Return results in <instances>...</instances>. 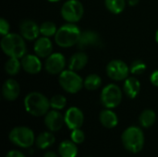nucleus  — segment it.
<instances>
[{
	"label": "nucleus",
	"mask_w": 158,
	"mask_h": 157,
	"mask_svg": "<svg viewBox=\"0 0 158 157\" xmlns=\"http://www.w3.org/2000/svg\"><path fill=\"white\" fill-rule=\"evenodd\" d=\"M20 93V87L17 81L13 79H7L2 86L3 97L7 101L16 100Z\"/></svg>",
	"instance_id": "f3484780"
},
{
	"label": "nucleus",
	"mask_w": 158,
	"mask_h": 157,
	"mask_svg": "<svg viewBox=\"0 0 158 157\" xmlns=\"http://www.w3.org/2000/svg\"><path fill=\"white\" fill-rule=\"evenodd\" d=\"M150 81L151 83L156 86V87H158V70H156L154 71L151 76H150Z\"/></svg>",
	"instance_id": "2f4dec72"
},
{
	"label": "nucleus",
	"mask_w": 158,
	"mask_h": 157,
	"mask_svg": "<svg viewBox=\"0 0 158 157\" xmlns=\"http://www.w3.org/2000/svg\"><path fill=\"white\" fill-rule=\"evenodd\" d=\"M100 100L106 108H115L118 106L122 101V91L117 84H107L101 92Z\"/></svg>",
	"instance_id": "0eeeda50"
},
{
	"label": "nucleus",
	"mask_w": 158,
	"mask_h": 157,
	"mask_svg": "<svg viewBox=\"0 0 158 157\" xmlns=\"http://www.w3.org/2000/svg\"><path fill=\"white\" fill-rule=\"evenodd\" d=\"M127 0H105L107 10L113 14H120L126 7Z\"/></svg>",
	"instance_id": "a878e982"
},
{
	"label": "nucleus",
	"mask_w": 158,
	"mask_h": 157,
	"mask_svg": "<svg viewBox=\"0 0 158 157\" xmlns=\"http://www.w3.org/2000/svg\"><path fill=\"white\" fill-rule=\"evenodd\" d=\"M88 63V56L83 52H78L72 55L69 60V68L74 71L81 70Z\"/></svg>",
	"instance_id": "6ab92c4d"
},
{
	"label": "nucleus",
	"mask_w": 158,
	"mask_h": 157,
	"mask_svg": "<svg viewBox=\"0 0 158 157\" xmlns=\"http://www.w3.org/2000/svg\"><path fill=\"white\" fill-rule=\"evenodd\" d=\"M156 120V114L154 110L152 109H145L143 110L139 118V121L140 124L143 127V128H150L152 127Z\"/></svg>",
	"instance_id": "5701e85b"
},
{
	"label": "nucleus",
	"mask_w": 158,
	"mask_h": 157,
	"mask_svg": "<svg viewBox=\"0 0 158 157\" xmlns=\"http://www.w3.org/2000/svg\"><path fill=\"white\" fill-rule=\"evenodd\" d=\"M81 31L75 23H66L62 25L55 35L56 43L63 48H69L78 43Z\"/></svg>",
	"instance_id": "7ed1b4c3"
},
{
	"label": "nucleus",
	"mask_w": 158,
	"mask_h": 157,
	"mask_svg": "<svg viewBox=\"0 0 158 157\" xmlns=\"http://www.w3.org/2000/svg\"><path fill=\"white\" fill-rule=\"evenodd\" d=\"M9 30H10V26L8 21L2 18L0 19V34L2 36H5L9 33Z\"/></svg>",
	"instance_id": "7c9ffc66"
},
{
	"label": "nucleus",
	"mask_w": 158,
	"mask_h": 157,
	"mask_svg": "<svg viewBox=\"0 0 158 157\" xmlns=\"http://www.w3.org/2000/svg\"><path fill=\"white\" fill-rule=\"evenodd\" d=\"M58 153L60 157H76L78 155L77 144L71 140L63 141L58 146Z\"/></svg>",
	"instance_id": "412c9836"
},
{
	"label": "nucleus",
	"mask_w": 158,
	"mask_h": 157,
	"mask_svg": "<svg viewBox=\"0 0 158 157\" xmlns=\"http://www.w3.org/2000/svg\"><path fill=\"white\" fill-rule=\"evenodd\" d=\"M60 13L64 20L67 22L76 23L83 17V5L79 0H67L62 5Z\"/></svg>",
	"instance_id": "6e6552de"
},
{
	"label": "nucleus",
	"mask_w": 158,
	"mask_h": 157,
	"mask_svg": "<svg viewBox=\"0 0 158 157\" xmlns=\"http://www.w3.org/2000/svg\"><path fill=\"white\" fill-rule=\"evenodd\" d=\"M19 32L20 35L28 41H34L39 38L40 33V26L31 19H25L21 21L19 25Z\"/></svg>",
	"instance_id": "ddd939ff"
},
{
	"label": "nucleus",
	"mask_w": 158,
	"mask_h": 157,
	"mask_svg": "<svg viewBox=\"0 0 158 157\" xmlns=\"http://www.w3.org/2000/svg\"><path fill=\"white\" fill-rule=\"evenodd\" d=\"M21 68H22L21 60L16 57H9L8 60L5 63V67H4L6 73L8 74L9 76L17 75Z\"/></svg>",
	"instance_id": "b1692460"
},
{
	"label": "nucleus",
	"mask_w": 158,
	"mask_h": 157,
	"mask_svg": "<svg viewBox=\"0 0 158 157\" xmlns=\"http://www.w3.org/2000/svg\"><path fill=\"white\" fill-rule=\"evenodd\" d=\"M66 64V58L61 53H52L46 57L44 68L49 74L57 75L65 70Z\"/></svg>",
	"instance_id": "9d476101"
},
{
	"label": "nucleus",
	"mask_w": 158,
	"mask_h": 157,
	"mask_svg": "<svg viewBox=\"0 0 158 157\" xmlns=\"http://www.w3.org/2000/svg\"><path fill=\"white\" fill-rule=\"evenodd\" d=\"M58 82L61 88L69 93H77L83 87V80L74 70L65 69L59 74Z\"/></svg>",
	"instance_id": "423d86ee"
},
{
	"label": "nucleus",
	"mask_w": 158,
	"mask_h": 157,
	"mask_svg": "<svg viewBox=\"0 0 158 157\" xmlns=\"http://www.w3.org/2000/svg\"><path fill=\"white\" fill-rule=\"evenodd\" d=\"M123 90L125 94L131 98L134 99L138 96L141 91V83L139 80L135 77H128L124 81L123 84Z\"/></svg>",
	"instance_id": "a211bd4d"
},
{
	"label": "nucleus",
	"mask_w": 158,
	"mask_h": 157,
	"mask_svg": "<svg viewBox=\"0 0 158 157\" xmlns=\"http://www.w3.org/2000/svg\"><path fill=\"white\" fill-rule=\"evenodd\" d=\"M70 140L74 142L76 144H81L85 140V134L81 129L73 130L70 133Z\"/></svg>",
	"instance_id": "c756f323"
},
{
	"label": "nucleus",
	"mask_w": 158,
	"mask_h": 157,
	"mask_svg": "<svg viewBox=\"0 0 158 157\" xmlns=\"http://www.w3.org/2000/svg\"><path fill=\"white\" fill-rule=\"evenodd\" d=\"M101 44V39L97 32L94 31H82L77 46L79 49H86L89 47H95Z\"/></svg>",
	"instance_id": "4468645a"
},
{
	"label": "nucleus",
	"mask_w": 158,
	"mask_h": 157,
	"mask_svg": "<svg viewBox=\"0 0 158 157\" xmlns=\"http://www.w3.org/2000/svg\"><path fill=\"white\" fill-rule=\"evenodd\" d=\"M87 157H92V156H87Z\"/></svg>",
	"instance_id": "4c0bfd02"
},
{
	"label": "nucleus",
	"mask_w": 158,
	"mask_h": 157,
	"mask_svg": "<svg viewBox=\"0 0 158 157\" xmlns=\"http://www.w3.org/2000/svg\"><path fill=\"white\" fill-rule=\"evenodd\" d=\"M99 119L101 124L106 129H113L118 123V118L112 109L106 108L100 113Z\"/></svg>",
	"instance_id": "aec40b11"
},
{
	"label": "nucleus",
	"mask_w": 158,
	"mask_h": 157,
	"mask_svg": "<svg viewBox=\"0 0 158 157\" xmlns=\"http://www.w3.org/2000/svg\"><path fill=\"white\" fill-rule=\"evenodd\" d=\"M156 43H158V30L156 31Z\"/></svg>",
	"instance_id": "c9c22d12"
},
{
	"label": "nucleus",
	"mask_w": 158,
	"mask_h": 157,
	"mask_svg": "<svg viewBox=\"0 0 158 157\" xmlns=\"http://www.w3.org/2000/svg\"><path fill=\"white\" fill-rule=\"evenodd\" d=\"M44 157H58V155L56 154L55 152L49 151V152H46V153L44 154Z\"/></svg>",
	"instance_id": "72a5a7b5"
},
{
	"label": "nucleus",
	"mask_w": 158,
	"mask_h": 157,
	"mask_svg": "<svg viewBox=\"0 0 158 157\" xmlns=\"http://www.w3.org/2000/svg\"><path fill=\"white\" fill-rule=\"evenodd\" d=\"M55 142H56V138L53 132L49 130L40 133L35 140V144L39 149L44 150L52 146L55 143Z\"/></svg>",
	"instance_id": "4be33fe9"
},
{
	"label": "nucleus",
	"mask_w": 158,
	"mask_h": 157,
	"mask_svg": "<svg viewBox=\"0 0 158 157\" xmlns=\"http://www.w3.org/2000/svg\"><path fill=\"white\" fill-rule=\"evenodd\" d=\"M102 85V79L97 74H90L83 81V87L88 91H95Z\"/></svg>",
	"instance_id": "393cba45"
},
{
	"label": "nucleus",
	"mask_w": 158,
	"mask_h": 157,
	"mask_svg": "<svg viewBox=\"0 0 158 157\" xmlns=\"http://www.w3.org/2000/svg\"><path fill=\"white\" fill-rule=\"evenodd\" d=\"M50 105L55 110H62L67 105V99L62 94H56L50 99Z\"/></svg>",
	"instance_id": "cd10ccee"
},
{
	"label": "nucleus",
	"mask_w": 158,
	"mask_h": 157,
	"mask_svg": "<svg viewBox=\"0 0 158 157\" xmlns=\"http://www.w3.org/2000/svg\"><path fill=\"white\" fill-rule=\"evenodd\" d=\"M47 1L52 2V3H56V2H58V1H60V0H47Z\"/></svg>",
	"instance_id": "e433bc0d"
},
{
	"label": "nucleus",
	"mask_w": 158,
	"mask_h": 157,
	"mask_svg": "<svg viewBox=\"0 0 158 157\" xmlns=\"http://www.w3.org/2000/svg\"><path fill=\"white\" fill-rule=\"evenodd\" d=\"M121 141L126 150L131 153L137 154L143 148L144 134L139 127L131 126L123 131L121 135Z\"/></svg>",
	"instance_id": "20e7f679"
},
{
	"label": "nucleus",
	"mask_w": 158,
	"mask_h": 157,
	"mask_svg": "<svg viewBox=\"0 0 158 157\" xmlns=\"http://www.w3.org/2000/svg\"><path fill=\"white\" fill-rule=\"evenodd\" d=\"M64 118L67 127L69 130H73L81 128L84 121V115L79 107L71 106L66 111Z\"/></svg>",
	"instance_id": "9b49d317"
},
{
	"label": "nucleus",
	"mask_w": 158,
	"mask_h": 157,
	"mask_svg": "<svg viewBox=\"0 0 158 157\" xmlns=\"http://www.w3.org/2000/svg\"><path fill=\"white\" fill-rule=\"evenodd\" d=\"M106 70L107 76L115 81H125L131 73L130 67L120 59H114L110 61L107 64Z\"/></svg>",
	"instance_id": "1a4fd4ad"
},
{
	"label": "nucleus",
	"mask_w": 158,
	"mask_h": 157,
	"mask_svg": "<svg viewBox=\"0 0 158 157\" xmlns=\"http://www.w3.org/2000/svg\"><path fill=\"white\" fill-rule=\"evenodd\" d=\"M24 107L26 111L33 117H42L49 111L50 100L43 93L31 92L24 98Z\"/></svg>",
	"instance_id": "f03ea898"
},
{
	"label": "nucleus",
	"mask_w": 158,
	"mask_h": 157,
	"mask_svg": "<svg viewBox=\"0 0 158 157\" xmlns=\"http://www.w3.org/2000/svg\"><path fill=\"white\" fill-rule=\"evenodd\" d=\"M2 51L8 57H16L21 59L27 52L25 39L17 33H8L1 39Z\"/></svg>",
	"instance_id": "f257e3e1"
},
{
	"label": "nucleus",
	"mask_w": 158,
	"mask_h": 157,
	"mask_svg": "<svg viewBox=\"0 0 158 157\" xmlns=\"http://www.w3.org/2000/svg\"><path fill=\"white\" fill-rule=\"evenodd\" d=\"M140 0H127V3L130 5V6H136L138 3H139Z\"/></svg>",
	"instance_id": "f704fd0d"
},
{
	"label": "nucleus",
	"mask_w": 158,
	"mask_h": 157,
	"mask_svg": "<svg viewBox=\"0 0 158 157\" xmlns=\"http://www.w3.org/2000/svg\"><path fill=\"white\" fill-rule=\"evenodd\" d=\"M8 138L13 144L20 148L31 147L35 143L36 140L33 131L30 128L24 126H19L12 129L9 132Z\"/></svg>",
	"instance_id": "39448f33"
},
{
	"label": "nucleus",
	"mask_w": 158,
	"mask_h": 157,
	"mask_svg": "<svg viewBox=\"0 0 158 157\" xmlns=\"http://www.w3.org/2000/svg\"><path fill=\"white\" fill-rule=\"evenodd\" d=\"M33 50L35 55L41 58L48 57L53 52V43L49 37L42 36L35 40Z\"/></svg>",
	"instance_id": "dca6fc26"
},
{
	"label": "nucleus",
	"mask_w": 158,
	"mask_h": 157,
	"mask_svg": "<svg viewBox=\"0 0 158 157\" xmlns=\"http://www.w3.org/2000/svg\"><path fill=\"white\" fill-rule=\"evenodd\" d=\"M64 124L65 118L59 110H49L44 116V125L47 130L52 132L60 130Z\"/></svg>",
	"instance_id": "f8f14e48"
},
{
	"label": "nucleus",
	"mask_w": 158,
	"mask_h": 157,
	"mask_svg": "<svg viewBox=\"0 0 158 157\" xmlns=\"http://www.w3.org/2000/svg\"><path fill=\"white\" fill-rule=\"evenodd\" d=\"M146 69V64L141 60L137 59L133 61L130 67V71L132 75H142Z\"/></svg>",
	"instance_id": "c85d7f7f"
},
{
	"label": "nucleus",
	"mask_w": 158,
	"mask_h": 157,
	"mask_svg": "<svg viewBox=\"0 0 158 157\" xmlns=\"http://www.w3.org/2000/svg\"><path fill=\"white\" fill-rule=\"evenodd\" d=\"M57 31V27L53 21H44L40 25V33L42 36L52 37L55 36Z\"/></svg>",
	"instance_id": "bb28decb"
},
{
	"label": "nucleus",
	"mask_w": 158,
	"mask_h": 157,
	"mask_svg": "<svg viewBox=\"0 0 158 157\" xmlns=\"http://www.w3.org/2000/svg\"><path fill=\"white\" fill-rule=\"evenodd\" d=\"M22 68L25 72L34 75L39 73L42 70L43 64L40 60V57L37 55H25L21 58Z\"/></svg>",
	"instance_id": "2eb2a0df"
},
{
	"label": "nucleus",
	"mask_w": 158,
	"mask_h": 157,
	"mask_svg": "<svg viewBox=\"0 0 158 157\" xmlns=\"http://www.w3.org/2000/svg\"><path fill=\"white\" fill-rule=\"evenodd\" d=\"M6 157H26L21 152H19V151H17V150H11V151H9L7 154H6Z\"/></svg>",
	"instance_id": "473e14b6"
}]
</instances>
